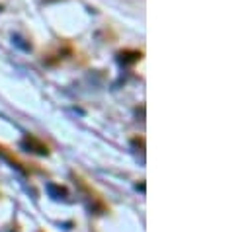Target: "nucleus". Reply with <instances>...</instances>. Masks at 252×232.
<instances>
[{"instance_id":"obj_1","label":"nucleus","mask_w":252,"mask_h":232,"mask_svg":"<svg viewBox=\"0 0 252 232\" xmlns=\"http://www.w3.org/2000/svg\"><path fill=\"white\" fill-rule=\"evenodd\" d=\"M28 146H30V150H33V152H39V154H49V148H47V145H43V143H39L37 139H33V137H26V141H24Z\"/></svg>"}]
</instances>
